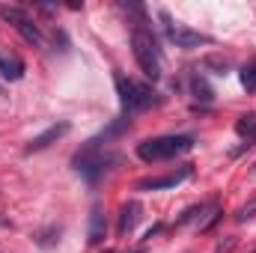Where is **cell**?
I'll return each mask as SVG.
<instances>
[{
    "mask_svg": "<svg viewBox=\"0 0 256 253\" xmlns=\"http://www.w3.org/2000/svg\"><path fill=\"white\" fill-rule=\"evenodd\" d=\"M131 48H134V60L140 66V72L149 80H158L161 78V48H158L155 33L146 27V18L134 21V27H131Z\"/></svg>",
    "mask_w": 256,
    "mask_h": 253,
    "instance_id": "6da1fadb",
    "label": "cell"
},
{
    "mask_svg": "<svg viewBox=\"0 0 256 253\" xmlns=\"http://www.w3.org/2000/svg\"><path fill=\"white\" fill-rule=\"evenodd\" d=\"M194 146L191 134H164V137H149L143 143H137V158L146 164H158V161H170L182 152H188Z\"/></svg>",
    "mask_w": 256,
    "mask_h": 253,
    "instance_id": "7a4b0ae2",
    "label": "cell"
},
{
    "mask_svg": "<svg viewBox=\"0 0 256 253\" xmlns=\"http://www.w3.org/2000/svg\"><path fill=\"white\" fill-rule=\"evenodd\" d=\"M72 164H74L78 173H84L90 182H96L102 173H108V170H114V164H120V155H116V152H108L102 143L90 140V143L74 155Z\"/></svg>",
    "mask_w": 256,
    "mask_h": 253,
    "instance_id": "3957f363",
    "label": "cell"
},
{
    "mask_svg": "<svg viewBox=\"0 0 256 253\" xmlns=\"http://www.w3.org/2000/svg\"><path fill=\"white\" fill-rule=\"evenodd\" d=\"M116 90H120V104H122V110L128 116L143 114V110H149V108H155L161 102L158 92L149 84L131 80V78H122V74H116Z\"/></svg>",
    "mask_w": 256,
    "mask_h": 253,
    "instance_id": "277c9868",
    "label": "cell"
},
{
    "mask_svg": "<svg viewBox=\"0 0 256 253\" xmlns=\"http://www.w3.org/2000/svg\"><path fill=\"white\" fill-rule=\"evenodd\" d=\"M0 18H3L6 24H12V30H15L24 42L36 45V48L45 45V33H42V27L36 24V18H33L27 9H21V6H0Z\"/></svg>",
    "mask_w": 256,
    "mask_h": 253,
    "instance_id": "5b68a950",
    "label": "cell"
},
{
    "mask_svg": "<svg viewBox=\"0 0 256 253\" xmlns=\"http://www.w3.org/2000/svg\"><path fill=\"white\" fill-rule=\"evenodd\" d=\"M161 18H164V36H167V42H173L176 48L191 51V48H200V45H212V36H206L200 30H191L185 24H173L167 15H161Z\"/></svg>",
    "mask_w": 256,
    "mask_h": 253,
    "instance_id": "8992f818",
    "label": "cell"
},
{
    "mask_svg": "<svg viewBox=\"0 0 256 253\" xmlns=\"http://www.w3.org/2000/svg\"><path fill=\"white\" fill-rule=\"evenodd\" d=\"M191 173H194V167H191V164H185V167H179V170H173V173L140 179V182H137V190H164V188H176V185H182L185 179H191Z\"/></svg>",
    "mask_w": 256,
    "mask_h": 253,
    "instance_id": "52a82bcc",
    "label": "cell"
},
{
    "mask_svg": "<svg viewBox=\"0 0 256 253\" xmlns=\"http://www.w3.org/2000/svg\"><path fill=\"white\" fill-rule=\"evenodd\" d=\"M72 131V122H57V126H51V128H45L42 134H36L30 143H27V152H42V149H48L51 143H57L60 137H66Z\"/></svg>",
    "mask_w": 256,
    "mask_h": 253,
    "instance_id": "ba28073f",
    "label": "cell"
},
{
    "mask_svg": "<svg viewBox=\"0 0 256 253\" xmlns=\"http://www.w3.org/2000/svg\"><path fill=\"white\" fill-rule=\"evenodd\" d=\"M140 212H143V206L137 202V200H128L126 206L120 208V236H128L134 226H137V220H140Z\"/></svg>",
    "mask_w": 256,
    "mask_h": 253,
    "instance_id": "9c48e42d",
    "label": "cell"
},
{
    "mask_svg": "<svg viewBox=\"0 0 256 253\" xmlns=\"http://www.w3.org/2000/svg\"><path fill=\"white\" fill-rule=\"evenodd\" d=\"M0 78H3V80H21V78H24V63H21L18 57L0 54Z\"/></svg>",
    "mask_w": 256,
    "mask_h": 253,
    "instance_id": "30bf717a",
    "label": "cell"
},
{
    "mask_svg": "<svg viewBox=\"0 0 256 253\" xmlns=\"http://www.w3.org/2000/svg\"><path fill=\"white\" fill-rule=\"evenodd\" d=\"M236 134L242 137V140H248V146L256 140V110L250 114H242L238 120H236Z\"/></svg>",
    "mask_w": 256,
    "mask_h": 253,
    "instance_id": "8fae6325",
    "label": "cell"
},
{
    "mask_svg": "<svg viewBox=\"0 0 256 253\" xmlns=\"http://www.w3.org/2000/svg\"><path fill=\"white\" fill-rule=\"evenodd\" d=\"M104 230H108L104 214H102V208L96 206L92 214H90V244H102V242H104Z\"/></svg>",
    "mask_w": 256,
    "mask_h": 253,
    "instance_id": "7c38bea8",
    "label": "cell"
},
{
    "mask_svg": "<svg viewBox=\"0 0 256 253\" xmlns=\"http://www.w3.org/2000/svg\"><path fill=\"white\" fill-rule=\"evenodd\" d=\"M242 86H244L248 92H256V57L250 63L242 66Z\"/></svg>",
    "mask_w": 256,
    "mask_h": 253,
    "instance_id": "4fadbf2b",
    "label": "cell"
},
{
    "mask_svg": "<svg viewBox=\"0 0 256 253\" xmlns=\"http://www.w3.org/2000/svg\"><path fill=\"white\" fill-rule=\"evenodd\" d=\"M232 218H236V224H248V220H254L256 218V196H250L244 206H238Z\"/></svg>",
    "mask_w": 256,
    "mask_h": 253,
    "instance_id": "5bb4252c",
    "label": "cell"
},
{
    "mask_svg": "<svg viewBox=\"0 0 256 253\" xmlns=\"http://www.w3.org/2000/svg\"><path fill=\"white\" fill-rule=\"evenodd\" d=\"M194 96H196V98H202V102H208V98H212V90L206 86V80L194 78Z\"/></svg>",
    "mask_w": 256,
    "mask_h": 253,
    "instance_id": "9a60e30c",
    "label": "cell"
},
{
    "mask_svg": "<svg viewBox=\"0 0 256 253\" xmlns=\"http://www.w3.org/2000/svg\"><path fill=\"white\" fill-rule=\"evenodd\" d=\"M0 226H12V224H9V220H6V218L0 214Z\"/></svg>",
    "mask_w": 256,
    "mask_h": 253,
    "instance_id": "2e32d148",
    "label": "cell"
}]
</instances>
